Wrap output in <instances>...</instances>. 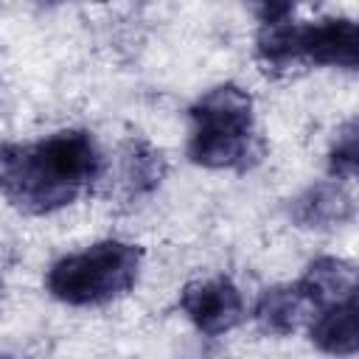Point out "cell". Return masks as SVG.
<instances>
[{
  "mask_svg": "<svg viewBox=\"0 0 359 359\" xmlns=\"http://www.w3.org/2000/svg\"><path fill=\"white\" fill-rule=\"evenodd\" d=\"M182 317L205 337H224L247 320L241 289L227 275H208L188 280L177 300Z\"/></svg>",
  "mask_w": 359,
  "mask_h": 359,
  "instance_id": "5",
  "label": "cell"
},
{
  "mask_svg": "<svg viewBox=\"0 0 359 359\" xmlns=\"http://www.w3.org/2000/svg\"><path fill=\"white\" fill-rule=\"evenodd\" d=\"M107 154L90 129L67 126L0 143V196L22 216H50L101 188Z\"/></svg>",
  "mask_w": 359,
  "mask_h": 359,
  "instance_id": "1",
  "label": "cell"
},
{
  "mask_svg": "<svg viewBox=\"0 0 359 359\" xmlns=\"http://www.w3.org/2000/svg\"><path fill=\"white\" fill-rule=\"evenodd\" d=\"M0 359H20V356H0Z\"/></svg>",
  "mask_w": 359,
  "mask_h": 359,
  "instance_id": "13",
  "label": "cell"
},
{
  "mask_svg": "<svg viewBox=\"0 0 359 359\" xmlns=\"http://www.w3.org/2000/svg\"><path fill=\"white\" fill-rule=\"evenodd\" d=\"M325 168L328 180L351 185L359 171V126L353 118H348L331 137L328 151H325Z\"/></svg>",
  "mask_w": 359,
  "mask_h": 359,
  "instance_id": "11",
  "label": "cell"
},
{
  "mask_svg": "<svg viewBox=\"0 0 359 359\" xmlns=\"http://www.w3.org/2000/svg\"><path fill=\"white\" fill-rule=\"evenodd\" d=\"M0 303H3V278H0Z\"/></svg>",
  "mask_w": 359,
  "mask_h": 359,
  "instance_id": "12",
  "label": "cell"
},
{
  "mask_svg": "<svg viewBox=\"0 0 359 359\" xmlns=\"http://www.w3.org/2000/svg\"><path fill=\"white\" fill-rule=\"evenodd\" d=\"M297 289L306 294L314 311L339 303L356 294V266L342 255H317L306 264L300 278H294Z\"/></svg>",
  "mask_w": 359,
  "mask_h": 359,
  "instance_id": "9",
  "label": "cell"
},
{
  "mask_svg": "<svg viewBox=\"0 0 359 359\" xmlns=\"http://www.w3.org/2000/svg\"><path fill=\"white\" fill-rule=\"evenodd\" d=\"M306 334H309V342L320 353L334 356V359H353L359 348L356 294L314 311V317L306 325Z\"/></svg>",
  "mask_w": 359,
  "mask_h": 359,
  "instance_id": "10",
  "label": "cell"
},
{
  "mask_svg": "<svg viewBox=\"0 0 359 359\" xmlns=\"http://www.w3.org/2000/svg\"><path fill=\"white\" fill-rule=\"evenodd\" d=\"M356 216V199L351 185L337 180H320L306 185L297 196L289 199V222L300 230H337L351 224Z\"/></svg>",
  "mask_w": 359,
  "mask_h": 359,
  "instance_id": "7",
  "label": "cell"
},
{
  "mask_svg": "<svg viewBox=\"0 0 359 359\" xmlns=\"http://www.w3.org/2000/svg\"><path fill=\"white\" fill-rule=\"evenodd\" d=\"M252 59L269 79H283L309 67L356 70L359 28L353 17L294 20V6H261Z\"/></svg>",
  "mask_w": 359,
  "mask_h": 359,
  "instance_id": "2",
  "label": "cell"
},
{
  "mask_svg": "<svg viewBox=\"0 0 359 359\" xmlns=\"http://www.w3.org/2000/svg\"><path fill=\"white\" fill-rule=\"evenodd\" d=\"M146 252L126 238H98L56 258L45 272L48 294L70 309H101L126 297L143 272Z\"/></svg>",
  "mask_w": 359,
  "mask_h": 359,
  "instance_id": "4",
  "label": "cell"
},
{
  "mask_svg": "<svg viewBox=\"0 0 359 359\" xmlns=\"http://www.w3.org/2000/svg\"><path fill=\"white\" fill-rule=\"evenodd\" d=\"M185 154L208 171H250L264 157L255 121V98L236 81L205 90L188 107Z\"/></svg>",
  "mask_w": 359,
  "mask_h": 359,
  "instance_id": "3",
  "label": "cell"
},
{
  "mask_svg": "<svg viewBox=\"0 0 359 359\" xmlns=\"http://www.w3.org/2000/svg\"><path fill=\"white\" fill-rule=\"evenodd\" d=\"M165 174H168L165 154L154 143L143 137H126L115 149V157L112 160L107 157L101 191H107L118 202L135 205L149 199L154 191H160Z\"/></svg>",
  "mask_w": 359,
  "mask_h": 359,
  "instance_id": "6",
  "label": "cell"
},
{
  "mask_svg": "<svg viewBox=\"0 0 359 359\" xmlns=\"http://www.w3.org/2000/svg\"><path fill=\"white\" fill-rule=\"evenodd\" d=\"M250 314L261 334L280 339V337H292L300 328H306L309 320L314 317V309L306 300V294L297 289V283L292 280V283H278V286L264 289Z\"/></svg>",
  "mask_w": 359,
  "mask_h": 359,
  "instance_id": "8",
  "label": "cell"
}]
</instances>
